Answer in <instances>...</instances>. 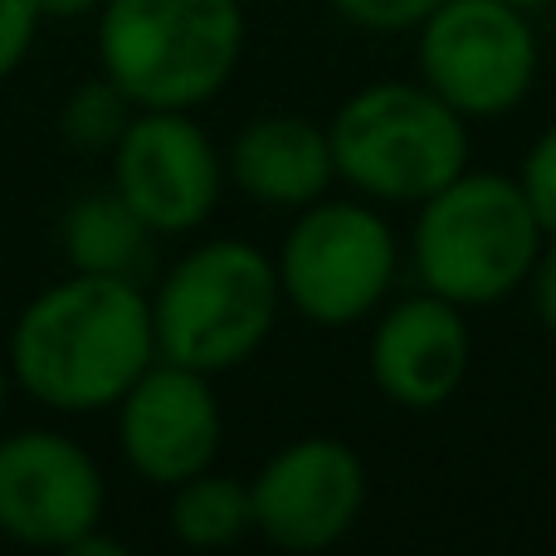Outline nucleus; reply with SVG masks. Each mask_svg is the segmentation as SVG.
Returning a JSON list of instances; mask_svg holds the SVG:
<instances>
[{"label": "nucleus", "instance_id": "f257e3e1", "mask_svg": "<svg viewBox=\"0 0 556 556\" xmlns=\"http://www.w3.org/2000/svg\"><path fill=\"white\" fill-rule=\"evenodd\" d=\"M152 362V293L137 278L78 269L29 298L5 346L15 391L54 415L117 410Z\"/></svg>", "mask_w": 556, "mask_h": 556}, {"label": "nucleus", "instance_id": "f03ea898", "mask_svg": "<svg viewBox=\"0 0 556 556\" xmlns=\"http://www.w3.org/2000/svg\"><path fill=\"white\" fill-rule=\"evenodd\" d=\"M547 250L538 215L518 176L459 172L450 186L415 205L410 269L415 283L469 307H493L528 288L538 254Z\"/></svg>", "mask_w": 556, "mask_h": 556}, {"label": "nucleus", "instance_id": "7ed1b4c3", "mask_svg": "<svg viewBox=\"0 0 556 556\" xmlns=\"http://www.w3.org/2000/svg\"><path fill=\"white\" fill-rule=\"evenodd\" d=\"M240 59V0H108L98 10V74L132 108L195 113L230 88Z\"/></svg>", "mask_w": 556, "mask_h": 556}, {"label": "nucleus", "instance_id": "20e7f679", "mask_svg": "<svg viewBox=\"0 0 556 556\" xmlns=\"http://www.w3.org/2000/svg\"><path fill=\"white\" fill-rule=\"evenodd\" d=\"M337 181L376 205H420L473 162L469 117L420 78H381L327 123Z\"/></svg>", "mask_w": 556, "mask_h": 556}, {"label": "nucleus", "instance_id": "39448f33", "mask_svg": "<svg viewBox=\"0 0 556 556\" xmlns=\"http://www.w3.org/2000/svg\"><path fill=\"white\" fill-rule=\"evenodd\" d=\"M283 288L278 264L250 240L191 244L152 288L156 356L225 376L274 337Z\"/></svg>", "mask_w": 556, "mask_h": 556}, {"label": "nucleus", "instance_id": "423d86ee", "mask_svg": "<svg viewBox=\"0 0 556 556\" xmlns=\"http://www.w3.org/2000/svg\"><path fill=\"white\" fill-rule=\"evenodd\" d=\"M283 303L313 327H352L381 313L401 274V240L376 201H313L274 254Z\"/></svg>", "mask_w": 556, "mask_h": 556}, {"label": "nucleus", "instance_id": "0eeeda50", "mask_svg": "<svg viewBox=\"0 0 556 556\" xmlns=\"http://www.w3.org/2000/svg\"><path fill=\"white\" fill-rule=\"evenodd\" d=\"M415 64L420 84L479 123L528 103L542 49L528 10L503 0H444L415 29Z\"/></svg>", "mask_w": 556, "mask_h": 556}, {"label": "nucleus", "instance_id": "6e6552de", "mask_svg": "<svg viewBox=\"0 0 556 556\" xmlns=\"http://www.w3.org/2000/svg\"><path fill=\"white\" fill-rule=\"evenodd\" d=\"M113 191L152 225L156 240L195 235L215 215L225 191V156L195 113L137 108L113 152Z\"/></svg>", "mask_w": 556, "mask_h": 556}, {"label": "nucleus", "instance_id": "1a4fd4ad", "mask_svg": "<svg viewBox=\"0 0 556 556\" xmlns=\"http://www.w3.org/2000/svg\"><path fill=\"white\" fill-rule=\"evenodd\" d=\"M108 479L64 430L0 434V538L39 552H74L103 528Z\"/></svg>", "mask_w": 556, "mask_h": 556}, {"label": "nucleus", "instance_id": "9d476101", "mask_svg": "<svg viewBox=\"0 0 556 556\" xmlns=\"http://www.w3.org/2000/svg\"><path fill=\"white\" fill-rule=\"evenodd\" d=\"M254 532L278 552H327L366 508V464L337 434H303L250 479Z\"/></svg>", "mask_w": 556, "mask_h": 556}, {"label": "nucleus", "instance_id": "9b49d317", "mask_svg": "<svg viewBox=\"0 0 556 556\" xmlns=\"http://www.w3.org/2000/svg\"><path fill=\"white\" fill-rule=\"evenodd\" d=\"M225 440V415L215 401V376L156 356L117 401V450L127 469L152 489H176L215 469Z\"/></svg>", "mask_w": 556, "mask_h": 556}, {"label": "nucleus", "instance_id": "f8f14e48", "mask_svg": "<svg viewBox=\"0 0 556 556\" xmlns=\"http://www.w3.org/2000/svg\"><path fill=\"white\" fill-rule=\"evenodd\" d=\"M376 391L401 410H440L454 401L473 366V327L459 303L420 293L395 298L391 307L376 313L371 346H366Z\"/></svg>", "mask_w": 556, "mask_h": 556}, {"label": "nucleus", "instance_id": "ddd939ff", "mask_svg": "<svg viewBox=\"0 0 556 556\" xmlns=\"http://www.w3.org/2000/svg\"><path fill=\"white\" fill-rule=\"evenodd\" d=\"M225 176L240 186V195L269 211H303L323 201L337 181L327 123H313L303 113L250 117L225 152Z\"/></svg>", "mask_w": 556, "mask_h": 556}, {"label": "nucleus", "instance_id": "4468645a", "mask_svg": "<svg viewBox=\"0 0 556 556\" xmlns=\"http://www.w3.org/2000/svg\"><path fill=\"white\" fill-rule=\"evenodd\" d=\"M152 225L113 191H88L59 220V244H64L68 269L78 274H117V278H137L152 254Z\"/></svg>", "mask_w": 556, "mask_h": 556}, {"label": "nucleus", "instance_id": "2eb2a0df", "mask_svg": "<svg viewBox=\"0 0 556 556\" xmlns=\"http://www.w3.org/2000/svg\"><path fill=\"white\" fill-rule=\"evenodd\" d=\"M250 532H254L250 483L205 469L172 489V538L181 547L220 552V547H235L240 538H250Z\"/></svg>", "mask_w": 556, "mask_h": 556}, {"label": "nucleus", "instance_id": "dca6fc26", "mask_svg": "<svg viewBox=\"0 0 556 556\" xmlns=\"http://www.w3.org/2000/svg\"><path fill=\"white\" fill-rule=\"evenodd\" d=\"M132 113L137 108L123 98V88L108 74H98L64 98V108H59V137L74 152H113L123 127L132 123Z\"/></svg>", "mask_w": 556, "mask_h": 556}, {"label": "nucleus", "instance_id": "f3484780", "mask_svg": "<svg viewBox=\"0 0 556 556\" xmlns=\"http://www.w3.org/2000/svg\"><path fill=\"white\" fill-rule=\"evenodd\" d=\"M518 186H522V195H528L547 244H556V123L528 147V156H522V166H518Z\"/></svg>", "mask_w": 556, "mask_h": 556}, {"label": "nucleus", "instance_id": "a211bd4d", "mask_svg": "<svg viewBox=\"0 0 556 556\" xmlns=\"http://www.w3.org/2000/svg\"><path fill=\"white\" fill-rule=\"evenodd\" d=\"M327 5L366 35H405V29H420L425 15L444 0H327Z\"/></svg>", "mask_w": 556, "mask_h": 556}, {"label": "nucleus", "instance_id": "6ab92c4d", "mask_svg": "<svg viewBox=\"0 0 556 556\" xmlns=\"http://www.w3.org/2000/svg\"><path fill=\"white\" fill-rule=\"evenodd\" d=\"M39 25L45 20H39L35 0H0V84L15 78V68L29 59Z\"/></svg>", "mask_w": 556, "mask_h": 556}, {"label": "nucleus", "instance_id": "aec40b11", "mask_svg": "<svg viewBox=\"0 0 556 556\" xmlns=\"http://www.w3.org/2000/svg\"><path fill=\"white\" fill-rule=\"evenodd\" d=\"M528 298H532V313H538V323L556 332V244L538 254V264H532L528 274Z\"/></svg>", "mask_w": 556, "mask_h": 556}, {"label": "nucleus", "instance_id": "412c9836", "mask_svg": "<svg viewBox=\"0 0 556 556\" xmlns=\"http://www.w3.org/2000/svg\"><path fill=\"white\" fill-rule=\"evenodd\" d=\"M108 0H35L39 20H54V25H74V20H98V10H103Z\"/></svg>", "mask_w": 556, "mask_h": 556}, {"label": "nucleus", "instance_id": "4be33fe9", "mask_svg": "<svg viewBox=\"0 0 556 556\" xmlns=\"http://www.w3.org/2000/svg\"><path fill=\"white\" fill-rule=\"evenodd\" d=\"M10 366H5V356H0V420H5V401H10Z\"/></svg>", "mask_w": 556, "mask_h": 556}, {"label": "nucleus", "instance_id": "5701e85b", "mask_svg": "<svg viewBox=\"0 0 556 556\" xmlns=\"http://www.w3.org/2000/svg\"><path fill=\"white\" fill-rule=\"evenodd\" d=\"M503 5H518V10H528V15H538V10H552L556 0H503Z\"/></svg>", "mask_w": 556, "mask_h": 556}]
</instances>
